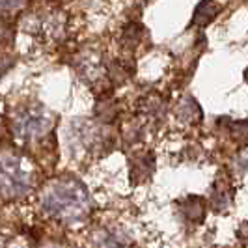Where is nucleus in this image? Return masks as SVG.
Wrapping results in <instances>:
<instances>
[{
	"label": "nucleus",
	"instance_id": "nucleus-1",
	"mask_svg": "<svg viewBox=\"0 0 248 248\" xmlns=\"http://www.w3.org/2000/svg\"><path fill=\"white\" fill-rule=\"evenodd\" d=\"M220 10H222V6L218 2H215V0H202L196 6L194 13H192L190 25L196 26V28H205V26L211 25L213 21L217 19V15L220 13Z\"/></svg>",
	"mask_w": 248,
	"mask_h": 248
},
{
	"label": "nucleus",
	"instance_id": "nucleus-2",
	"mask_svg": "<svg viewBox=\"0 0 248 248\" xmlns=\"http://www.w3.org/2000/svg\"><path fill=\"white\" fill-rule=\"evenodd\" d=\"M140 36H142V26L131 25L127 30H125L124 41H127V43H137L138 39H140Z\"/></svg>",
	"mask_w": 248,
	"mask_h": 248
},
{
	"label": "nucleus",
	"instance_id": "nucleus-3",
	"mask_svg": "<svg viewBox=\"0 0 248 248\" xmlns=\"http://www.w3.org/2000/svg\"><path fill=\"white\" fill-rule=\"evenodd\" d=\"M25 4V0H0V10H17Z\"/></svg>",
	"mask_w": 248,
	"mask_h": 248
}]
</instances>
